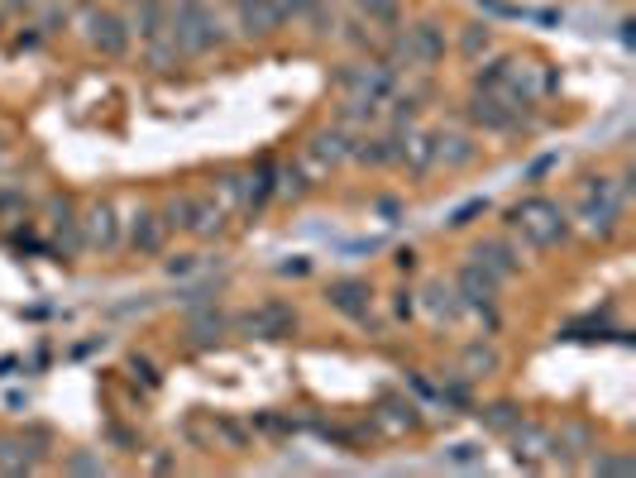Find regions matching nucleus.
Returning a JSON list of instances; mask_svg holds the SVG:
<instances>
[{
	"label": "nucleus",
	"mask_w": 636,
	"mask_h": 478,
	"mask_svg": "<svg viewBox=\"0 0 636 478\" xmlns=\"http://www.w3.org/2000/svg\"><path fill=\"white\" fill-rule=\"evenodd\" d=\"M235 29L249 44H273L283 34V15L273 10V0H235Z\"/></svg>",
	"instance_id": "1a4fd4ad"
},
{
	"label": "nucleus",
	"mask_w": 636,
	"mask_h": 478,
	"mask_svg": "<svg viewBox=\"0 0 636 478\" xmlns=\"http://www.w3.org/2000/svg\"><path fill=\"white\" fill-rule=\"evenodd\" d=\"M311 263L307 259H297V263H283V268H278V273H283V278H302V273H307Z\"/></svg>",
	"instance_id": "ea45409f"
},
{
	"label": "nucleus",
	"mask_w": 636,
	"mask_h": 478,
	"mask_svg": "<svg viewBox=\"0 0 636 478\" xmlns=\"http://www.w3.org/2000/svg\"><path fill=\"white\" fill-rule=\"evenodd\" d=\"M397 163H402L412 177H426L431 168H436V134L407 130V139H402V158H397Z\"/></svg>",
	"instance_id": "412c9836"
},
{
	"label": "nucleus",
	"mask_w": 636,
	"mask_h": 478,
	"mask_svg": "<svg viewBox=\"0 0 636 478\" xmlns=\"http://www.w3.org/2000/svg\"><path fill=\"white\" fill-rule=\"evenodd\" d=\"M507 440H512V459L527 464V469H536V464H546L550 459V431L546 426H536V421H527V416H522V426L507 435Z\"/></svg>",
	"instance_id": "4468645a"
},
{
	"label": "nucleus",
	"mask_w": 636,
	"mask_h": 478,
	"mask_svg": "<svg viewBox=\"0 0 636 478\" xmlns=\"http://www.w3.org/2000/svg\"><path fill=\"white\" fill-rule=\"evenodd\" d=\"M144 58H149V67H154V72H173V67L182 63V53H177L173 34H163V39H149V44H144Z\"/></svg>",
	"instance_id": "c85d7f7f"
},
{
	"label": "nucleus",
	"mask_w": 636,
	"mask_h": 478,
	"mask_svg": "<svg viewBox=\"0 0 636 478\" xmlns=\"http://www.w3.org/2000/svg\"><path fill=\"white\" fill-rule=\"evenodd\" d=\"M63 469H67V474H101L106 464H101V459H91V455H72V459H63Z\"/></svg>",
	"instance_id": "72a5a7b5"
},
{
	"label": "nucleus",
	"mask_w": 636,
	"mask_h": 478,
	"mask_svg": "<svg viewBox=\"0 0 636 478\" xmlns=\"http://www.w3.org/2000/svg\"><path fill=\"white\" fill-rule=\"evenodd\" d=\"M87 44L101 53V58H125L134 44V29L120 10H87Z\"/></svg>",
	"instance_id": "423d86ee"
},
{
	"label": "nucleus",
	"mask_w": 636,
	"mask_h": 478,
	"mask_svg": "<svg viewBox=\"0 0 636 478\" xmlns=\"http://www.w3.org/2000/svg\"><path fill=\"white\" fill-rule=\"evenodd\" d=\"M235 326H240L244 335H254V340H287V335L297 330V311L273 297V302H259L254 311H244Z\"/></svg>",
	"instance_id": "6e6552de"
},
{
	"label": "nucleus",
	"mask_w": 636,
	"mask_h": 478,
	"mask_svg": "<svg viewBox=\"0 0 636 478\" xmlns=\"http://www.w3.org/2000/svg\"><path fill=\"white\" fill-rule=\"evenodd\" d=\"M48 445H53V435H48L44 426H29V431H20V435H0V474L20 478V474L44 469Z\"/></svg>",
	"instance_id": "20e7f679"
},
{
	"label": "nucleus",
	"mask_w": 636,
	"mask_h": 478,
	"mask_svg": "<svg viewBox=\"0 0 636 478\" xmlns=\"http://www.w3.org/2000/svg\"><path fill=\"white\" fill-rule=\"evenodd\" d=\"M493 53V24H464L460 29V58L464 63H479Z\"/></svg>",
	"instance_id": "bb28decb"
},
{
	"label": "nucleus",
	"mask_w": 636,
	"mask_h": 478,
	"mask_svg": "<svg viewBox=\"0 0 636 478\" xmlns=\"http://www.w3.org/2000/svg\"><path fill=\"white\" fill-rule=\"evenodd\" d=\"M134 10V20H130V29L139 34V44H149V39H163L168 34V0H139V5H130Z\"/></svg>",
	"instance_id": "aec40b11"
},
{
	"label": "nucleus",
	"mask_w": 636,
	"mask_h": 478,
	"mask_svg": "<svg viewBox=\"0 0 636 478\" xmlns=\"http://www.w3.org/2000/svg\"><path fill=\"white\" fill-rule=\"evenodd\" d=\"M273 10L283 15V24H287V20H297V0H273Z\"/></svg>",
	"instance_id": "58836bf2"
},
{
	"label": "nucleus",
	"mask_w": 636,
	"mask_h": 478,
	"mask_svg": "<svg viewBox=\"0 0 636 478\" xmlns=\"http://www.w3.org/2000/svg\"><path fill=\"white\" fill-rule=\"evenodd\" d=\"M82 239H87V249H96V254H115V249L125 244L110 201H91L87 206V216H82Z\"/></svg>",
	"instance_id": "9d476101"
},
{
	"label": "nucleus",
	"mask_w": 636,
	"mask_h": 478,
	"mask_svg": "<svg viewBox=\"0 0 636 478\" xmlns=\"http://www.w3.org/2000/svg\"><path fill=\"white\" fill-rule=\"evenodd\" d=\"M479 421H483V431L488 435H512L517 431V426H522V407H517V402H488V407H479Z\"/></svg>",
	"instance_id": "b1692460"
},
{
	"label": "nucleus",
	"mask_w": 636,
	"mask_h": 478,
	"mask_svg": "<svg viewBox=\"0 0 636 478\" xmlns=\"http://www.w3.org/2000/svg\"><path fill=\"white\" fill-rule=\"evenodd\" d=\"M584 464H589L593 474H636L632 455H603V450H598V455H589Z\"/></svg>",
	"instance_id": "7c9ffc66"
},
{
	"label": "nucleus",
	"mask_w": 636,
	"mask_h": 478,
	"mask_svg": "<svg viewBox=\"0 0 636 478\" xmlns=\"http://www.w3.org/2000/svg\"><path fill=\"white\" fill-rule=\"evenodd\" d=\"M350 139H354V130H316L311 134V158L321 163V168H340V163H350Z\"/></svg>",
	"instance_id": "a211bd4d"
},
{
	"label": "nucleus",
	"mask_w": 636,
	"mask_h": 478,
	"mask_svg": "<svg viewBox=\"0 0 636 478\" xmlns=\"http://www.w3.org/2000/svg\"><path fill=\"white\" fill-rule=\"evenodd\" d=\"M335 87L345 91V96H354V101H373V106H383V101L397 91V72L388 63H350V67H340Z\"/></svg>",
	"instance_id": "39448f33"
},
{
	"label": "nucleus",
	"mask_w": 636,
	"mask_h": 478,
	"mask_svg": "<svg viewBox=\"0 0 636 478\" xmlns=\"http://www.w3.org/2000/svg\"><path fill=\"white\" fill-rule=\"evenodd\" d=\"M24 211V192H0V216H15Z\"/></svg>",
	"instance_id": "c9c22d12"
},
{
	"label": "nucleus",
	"mask_w": 636,
	"mask_h": 478,
	"mask_svg": "<svg viewBox=\"0 0 636 478\" xmlns=\"http://www.w3.org/2000/svg\"><path fill=\"white\" fill-rule=\"evenodd\" d=\"M187 330H192V340H197V345H211V340H220V335L230 330V316H225V311H216V302L192 306V316H187Z\"/></svg>",
	"instance_id": "4be33fe9"
},
{
	"label": "nucleus",
	"mask_w": 636,
	"mask_h": 478,
	"mask_svg": "<svg viewBox=\"0 0 636 478\" xmlns=\"http://www.w3.org/2000/svg\"><path fill=\"white\" fill-rule=\"evenodd\" d=\"M168 235H173V230L163 225L158 211H139V216L130 220V249H134V254H163Z\"/></svg>",
	"instance_id": "f3484780"
},
{
	"label": "nucleus",
	"mask_w": 636,
	"mask_h": 478,
	"mask_svg": "<svg viewBox=\"0 0 636 478\" xmlns=\"http://www.w3.org/2000/svg\"><path fill=\"white\" fill-rule=\"evenodd\" d=\"M421 311L431 321H440V326H455L464 316V302H460V292H455V283L450 278H431L426 292H421Z\"/></svg>",
	"instance_id": "ddd939ff"
},
{
	"label": "nucleus",
	"mask_w": 636,
	"mask_h": 478,
	"mask_svg": "<svg viewBox=\"0 0 636 478\" xmlns=\"http://www.w3.org/2000/svg\"><path fill=\"white\" fill-rule=\"evenodd\" d=\"M570 216L560 211V201H550V196H527V201H517L512 211H507V235H522L531 249H560L565 239H570Z\"/></svg>",
	"instance_id": "f03ea898"
},
{
	"label": "nucleus",
	"mask_w": 636,
	"mask_h": 478,
	"mask_svg": "<svg viewBox=\"0 0 636 478\" xmlns=\"http://www.w3.org/2000/svg\"><path fill=\"white\" fill-rule=\"evenodd\" d=\"M455 283V292H460V302L464 311H479V316H488V326L498 330V297H503V278L493 273V268H483L479 259H469L450 278Z\"/></svg>",
	"instance_id": "7ed1b4c3"
},
{
	"label": "nucleus",
	"mask_w": 636,
	"mask_h": 478,
	"mask_svg": "<svg viewBox=\"0 0 636 478\" xmlns=\"http://www.w3.org/2000/svg\"><path fill=\"white\" fill-rule=\"evenodd\" d=\"M297 20L311 24L316 39L335 34V0H297Z\"/></svg>",
	"instance_id": "a878e982"
},
{
	"label": "nucleus",
	"mask_w": 636,
	"mask_h": 478,
	"mask_svg": "<svg viewBox=\"0 0 636 478\" xmlns=\"http://www.w3.org/2000/svg\"><path fill=\"white\" fill-rule=\"evenodd\" d=\"M445 459H450V464H460V469H479V464H483V445L460 440V445H450V450H445Z\"/></svg>",
	"instance_id": "473e14b6"
},
{
	"label": "nucleus",
	"mask_w": 636,
	"mask_h": 478,
	"mask_svg": "<svg viewBox=\"0 0 636 478\" xmlns=\"http://www.w3.org/2000/svg\"><path fill=\"white\" fill-rule=\"evenodd\" d=\"M593 426L584 421H565L560 431H550V459H560V464H584L593 455Z\"/></svg>",
	"instance_id": "f8f14e48"
},
{
	"label": "nucleus",
	"mask_w": 636,
	"mask_h": 478,
	"mask_svg": "<svg viewBox=\"0 0 636 478\" xmlns=\"http://www.w3.org/2000/svg\"><path fill=\"white\" fill-rule=\"evenodd\" d=\"M125 5H139V0H125Z\"/></svg>",
	"instance_id": "a19ab883"
},
{
	"label": "nucleus",
	"mask_w": 636,
	"mask_h": 478,
	"mask_svg": "<svg viewBox=\"0 0 636 478\" xmlns=\"http://www.w3.org/2000/svg\"><path fill=\"white\" fill-rule=\"evenodd\" d=\"M479 216H488V196H474V201H464L460 211H450V220H445V225H450V230H469V225H474Z\"/></svg>",
	"instance_id": "2f4dec72"
},
{
	"label": "nucleus",
	"mask_w": 636,
	"mask_h": 478,
	"mask_svg": "<svg viewBox=\"0 0 636 478\" xmlns=\"http://www.w3.org/2000/svg\"><path fill=\"white\" fill-rule=\"evenodd\" d=\"M192 268H197V254H177V259H168V273H173V278H187Z\"/></svg>",
	"instance_id": "f704fd0d"
},
{
	"label": "nucleus",
	"mask_w": 636,
	"mask_h": 478,
	"mask_svg": "<svg viewBox=\"0 0 636 478\" xmlns=\"http://www.w3.org/2000/svg\"><path fill=\"white\" fill-rule=\"evenodd\" d=\"M326 302L345 316V321H369L373 311V283L369 278H335L326 287Z\"/></svg>",
	"instance_id": "9b49d317"
},
{
	"label": "nucleus",
	"mask_w": 636,
	"mask_h": 478,
	"mask_svg": "<svg viewBox=\"0 0 636 478\" xmlns=\"http://www.w3.org/2000/svg\"><path fill=\"white\" fill-rule=\"evenodd\" d=\"M168 34H173V44L182 58H206V53H216L225 48V20H220V10L211 0H173V10H168Z\"/></svg>",
	"instance_id": "f257e3e1"
},
{
	"label": "nucleus",
	"mask_w": 636,
	"mask_h": 478,
	"mask_svg": "<svg viewBox=\"0 0 636 478\" xmlns=\"http://www.w3.org/2000/svg\"><path fill=\"white\" fill-rule=\"evenodd\" d=\"M469 259H479L483 268H493V273H498V278H517V273H522V254H517V249H512V244H507L503 235H488L479 244V249H474V254H469Z\"/></svg>",
	"instance_id": "dca6fc26"
},
{
	"label": "nucleus",
	"mask_w": 636,
	"mask_h": 478,
	"mask_svg": "<svg viewBox=\"0 0 636 478\" xmlns=\"http://www.w3.org/2000/svg\"><path fill=\"white\" fill-rule=\"evenodd\" d=\"M550 168H555V158H536V163H531V173H527V182H541Z\"/></svg>",
	"instance_id": "e433bc0d"
},
{
	"label": "nucleus",
	"mask_w": 636,
	"mask_h": 478,
	"mask_svg": "<svg viewBox=\"0 0 636 478\" xmlns=\"http://www.w3.org/2000/svg\"><path fill=\"white\" fill-rule=\"evenodd\" d=\"M378 421H383V426H388V431L393 435H402V431H417L421 426V416H417V402H407V397H383V402H378Z\"/></svg>",
	"instance_id": "5701e85b"
},
{
	"label": "nucleus",
	"mask_w": 636,
	"mask_h": 478,
	"mask_svg": "<svg viewBox=\"0 0 636 478\" xmlns=\"http://www.w3.org/2000/svg\"><path fill=\"white\" fill-rule=\"evenodd\" d=\"M440 402L445 407H460V412H474V392H469V378L460 369H455V378L440 383Z\"/></svg>",
	"instance_id": "c756f323"
},
{
	"label": "nucleus",
	"mask_w": 636,
	"mask_h": 478,
	"mask_svg": "<svg viewBox=\"0 0 636 478\" xmlns=\"http://www.w3.org/2000/svg\"><path fill=\"white\" fill-rule=\"evenodd\" d=\"M464 115H469L474 130H488V134H517L522 130V110L507 106L503 96H493V91H474L469 106H464Z\"/></svg>",
	"instance_id": "0eeeda50"
},
{
	"label": "nucleus",
	"mask_w": 636,
	"mask_h": 478,
	"mask_svg": "<svg viewBox=\"0 0 636 478\" xmlns=\"http://www.w3.org/2000/svg\"><path fill=\"white\" fill-rule=\"evenodd\" d=\"M354 10H359V20L373 24V29H383V34L402 29V5H397V0H354Z\"/></svg>",
	"instance_id": "393cba45"
},
{
	"label": "nucleus",
	"mask_w": 636,
	"mask_h": 478,
	"mask_svg": "<svg viewBox=\"0 0 636 478\" xmlns=\"http://www.w3.org/2000/svg\"><path fill=\"white\" fill-rule=\"evenodd\" d=\"M460 373L469 378V383L503 373V349L493 345V340H469V345L460 349Z\"/></svg>",
	"instance_id": "2eb2a0df"
},
{
	"label": "nucleus",
	"mask_w": 636,
	"mask_h": 478,
	"mask_svg": "<svg viewBox=\"0 0 636 478\" xmlns=\"http://www.w3.org/2000/svg\"><path fill=\"white\" fill-rule=\"evenodd\" d=\"M479 158V144H474V134H436V168L445 173H460Z\"/></svg>",
	"instance_id": "6ab92c4d"
},
{
	"label": "nucleus",
	"mask_w": 636,
	"mask_h": 478,
	"mask_svg": "<svg viewBox=\"0 0 636 478\" xmlns=\"http://www.w3.org/2000/svg\"><path fill=\"white\" fill-rule=\"evenodd\" d=\"M311 192V182H307V173L302 168H273V196H283V201H302V196Z\"/></svg>",
	"instance_id": "cd10ccee"
},
{
	"label": "nucleus",
	"mask_w": 636,
	"mask_h": 478,
	"mask_svg": "<svg viewBox=\"0 0 636 478\" xmlns=\"http://www.w3.org/2000/svg\"><path fill=\"white\" fill-rule=\"evenodd\" d=\"M393 263H397V268H402V273H412V268H417V254H412V249H397V254H393Z\"/></svg>",
	"instance_id": "4c0bfd02"
}]
</instances>
